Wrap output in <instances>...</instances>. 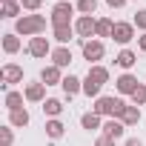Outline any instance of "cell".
I'll list each match as a JSON object with an SVG mask.
<instances>
[{
  "instance_id": "cell-15",
  "label": "cell",
  "mask_w": 146,
  "mask_h": 146,
  "mask_svg": "<svg viewBox=\"0 0 146 146\" xmlns=\"http://www.w3.org/2000/svg\"><path fill=\"white\" fill-rule=\"evenodd\" d=\"M75 35H78V32H75V26H54V29H52V37H54L60 46H66Z\"/></svg>"
},
{
  "instance_id": "cell-22",
  "label": "cell",
  "mask_w": 146,
  "mask_h": 146,
  "mask_svg": "<svg viewBox=\"0 0 146 146\" xmlns=\"http://www.w3.org/2000/svg\"><path fill=\"white\" fill-rule=\"evenodd\" d=\"M115 63H117L120 69H132V66L137 63V57H135V52H132V49H123V52L115 57Z\"/></svg>"
},
{
  "instance_id": "cell-11",
  "label": "cell",
  "mask_w": 146,
  "mask_h": 146,
  "mask_svg": "<svg viewBox=\"0 0 146 146\" xmlns=\"http://www.w3.org/2000/svg\"><path fill=\"white\" fill-rule=\"evenodd\" d=\"M123 132H126V126H123V120H117V117H109V120L103 123V135L112 137V140H120Z\"/></svg>"
},
{
  "instance_id": "cell-23",
  "label": "cell",
  "mask_w": 146,
  "mask_h": 146,
  "mask_svg": "<svg viewBox=\"0 0 146 146\" xmlns=\"http://www.w3.org/2000/svg\"><path fill=\"white\" fill-rule=\"evenodd\" d=\"M23 98H26L23 92H15V89H12V92H6V109H9V112L23 109Z\"/></svg>"
},
{
  "instance_id": "cell-32",
  "label": "cell",
  "mask_w": 146,
  "mask_h": 146,
  "mask_svg": "<svg viewBox=\"0 0 146 146\" xmlns=\"http://www.w3.org/2000/svg\"><path fill=\"white\" fill-rule=\"evenodd\" d=\"M20 6H23L26 12H37V9L43 6V0H20Z\"/></svg>"
},
{
  "instance_id": "cell-2",
  "label": "cell",
  "mask_w": 146,
  "mask_h": 146,
  "mask_svg": "<svg viewBox=\"0 0 146 146\" xmlns=\"http://www.w3.org/2000/svg\"><path fill=\"white\" fill-rule=\"evenodd\" d=\"M123 109H126V103L120 98H106V95H100L95 100V106H92V112H98L100 117H117V120H120Z\"/></svg>"
},
{
  "instance_id": "cell-3",
  "label": "cell",
  "mask_w": 146,
  "mask_h": 146,
  "mask_svg": "<svg viewBox=\"0 0 146 146\" xmlns=\"http://www.w3.org/2000/svg\"><path fill=\"white\" fill-rule=\"evenodd\" d=\"M72 15H75V6H72L69 0L54 3V6H52V15H49L52 29H54V26H75V23H72Z\"/></svg>"
},
{
  "instance_id": "cell-19",
  "label": "cell",
  "mask_w": 146,
  "mask_h": 146,
  "mask_svg": "<svg viewBox=\"0 0 146 146\" xmlns=\"http://www.w3.org/2000/svg\"><path fill=\"white\" fill-rule=\"evenodd\" d=\"M3 52H6V54H15V52H20V35H15V32L3 35Z\"/></svg>"
},
{
  "instance_id": "cell-34",
  "label": "cell",
  "mask_w": 146,
  "mask_h": 146,
  "mask_svg": "<svg viewBox=\"0 0 146 146\" xmlns=\"http://www.w3.org/2000/svg\"><path fill=\"white\" fill-rule=\"evenodd\" d=\"M137 46H140V52H143V54H146V32H143V35H140V37H137Z\"/></svg>"
},
{
  "instance_id": "cell-8",
  "label": "cell",
  "mask_w": 146,
  "mask_h": 146,
  "mask_svg": "<svg viewBox=\"0 0 146 146\" xmlns=\"http://www.w3.org/2000/svg\"><path fill=\"white\" fill-rule=\"evenodd\" d=\"M0 80H6L9 86H12V83H20V80H23V69H20L17 63H6L3 69H0Z\"/></svg>"
},
{
  "instance_id": "cell-5",
  "label": "cell",
  "mask_w": 146,
  "mask_h": 146,
  "mask_svg": "<svg viewBox=\"0 0 146 146\" xmlns=\"http://www.w3.org/2000/svg\"><path fill=\"white\" fill-rule=\"evenodd\" d=\"M26 52H29L32 57H46V54H52L54 49H52V43H49V37H43V35H37V37H32V40H29V46H26Z\"/></svg>"
},
{
  "instance_id": "cell-36",
  "label": "cell",
  "mask_w": 146,
  "mask_h": 146,
  "mask_svg": "<svg viewBox=\"0 0 146 146\" xmlns=\"http://www.w3.org/2000/svg\"><path fill=\"white\" fill-rule=\"evenodd\" d=\"M126 146H143V143H140L137 137H129V140H126Z\"/></svg>"
},
{
  "instance_id": "cell-10",
  "label": "cell",
  "mask_w": 146,
  "mask_h": 146,
  "mask_svg": "<svg viewBox=\"0 0 146 146\" xmlns=\"http://www.w3.org/2000/svg\"><path fill=\"white\" fill-rule=\"evenodd\" d=\"M23 95H26V100H32V103H43V100H46V83H26Z\"/></svg>"
},
{
  "instance_id": "cell-29",
  "label": "cell",
  "mask_w": 146,
  "mask_h": 146,
  "mask_svg": "<svg viewBox=\"0 0 146 146\" xmlns=\"http://www.w3.org/2000/svg\"><path fill=\"white\" fill-rule=\"evenodd\" d=\"M132 103H135V106H146V86H143V83L132 92Z\"/></svg>"
},
{
  "instance_id": "cell-21",
  "label": "cell",
  "mask_w": 146,
  "mask_h": 146,
  "mask_svg": "<svg viewBox=\"0 0 146 146\" xmlns=\"http://www.w3.org/2000/svg\"><path fill=\"white\" fill-rule=\"evenodd\" d=\"M120 120H123V126H137L140 123V109L137 106H126L123 115H120Z\"/></svg>"
},
{
  "instance_id": "cell-16",
  "label": "cell",
  "mask_w": 146,
  "mask_h": 146,
  "mask_svg": "<svg viewBox=\"0 0 146 146\" xmlns=\"http://www.w3.org/2000/svg\"><path fill=\"white\" fill-rule=\"evenodd\" d=\"M29 112L26 109H15V112H9V126H15V129H23V126H29Z\"/></svg>"
},
{
  "instance_id": "cell-24",
  "label": "cell",
  "mask_w": 146,
  "mask_h": 146,
  "mask_svg": "<svg viewBox=\"0 0 146 146\" xmlns=\"http://www.w3.org/2000/svg\"><path fill=\"white\" fill-rule=\"evenodd\" d=\"M63 132H66V126L57 120V117H52V120H46V135L52 137V140H57V137H63Z\"/></svg>"
},
{
  "instance_id": "cell-4",
  "label": "cell",
  "mask_w": 146,
  "mask_h": 146,
  "mask_svg": "<svg viewBox=\"0 0 146 146\" xmlns=\"http://www.w3.org/2000/svg\"><path fill=\"white\" fill-rule=\"evenodd\" d=\"M95 29H98V20H95L92 15H80V17L75 20V32H78L80 40H92V37H95Z\"/></svg>"
},
{
  "instance_id": "cell-1",
  "label": "cell",
  "mask_w": 146,
  "mask_h": 146,
  "mask_svg": "<svg viewBox=\"0 0 146 146\" xmlns=\"http://www.w3.org/2000/svg\"><path fill=\"white\" fill-rule=\"evenodd\" d=\"M43 32H46V17L43 15H23L15 23V35H23V37H37Z\"/></svg>"
},
{
  "instance_id": "cell-25",
  "label": "cell",
  "mask_w": 146,
  "mask_h": 146,
  "mask_svg": "<svg viewBox=\"0 0 146 146\" xmlns=\"http://www.w3.org/2000/svg\"><path fill=\"white\" fill-rule=\"evenodd\" d=\"M112 29H115V23L109 17H100L98 20V29H95V37H112Z\"/></svg>"
},
{
  "instance_id": "cell-30",
  "label": "cell",
  "mask_w": 146,
  "mask_h": 146,
  "mask_svg": "<svg viewBox=\"0 0 146 146\" xmlns=\"http://www.w3.org/2000/svg\"><path fill=\"white\" fill-rule=\"evenodd\" d=\"M20 12H23L20 3H3V17H17Z\"/></svg>"
},
{
  "instance_id": "cell-12",
  "label": "cell",
  "mask_w": 146,
  "mask_h": 146,
  "mask_svg": "<svg viewBox=\"0 0 146 146\" xmlns=\"http://www.w3.org/2000/svg\"><path fill=\"white\" fill-rule=\"evenodd\" d=\"M40 83H46V86H60V83H63L60 69H57V66H43V72H40Z\"/></svg>"
},
{
  "instance_id": "cell-7",
  "label": "cell",
  "mask_w": 146,
  "mask_h": 146,
  "mask_svg": "<svg viewBox=\"0 0 146 146\" xmlns=\"http://www.w3.org/2000/svg\"><path fill=\"white\" fill-rule=\"evenodd\" d=\"M103 52H106V49H103V43H100L98 37L83 40V57H86L89 63H92V60H100V57H103Z\"/></svg>"
},
{
  "instance_id": "cell-33",
  "label": "cell",
  "mask_w": 146,
  "mask_h": 146,
  "mask_svg": "<svg viewBox=\"0 0 146 146\" xmlns=\"http://www.w3.org/2000/svg\"><path fill=\"white\" fill-rule=\"evenodd\" d=\"M95 146H115V140H112V137H106V135H100V137L95 140Z\"/></svg>"
},
{
  "instance_id": "cell-37",
  "label": "cell",
  "mask_w": 146,
  "mask_h": 146,
  "mask_svg": "<svg viewBox=\"0 0 146 146\" xmlns=\"http://www.w3.org/2000/svg\"><path fill=\"white\" fill-rule=\"evenodd\" d=\"M3 3H20V0H3Z\"/></svg>"
},
{
  "instance_id": "cell-27",
  "label": "cell",
  "mask_w": 146,
  "mask_h": 146,
  "mask_svg": "<svg viewBox=\"0 0 146 146\" xmlns=\"http://www.w3.org/2000/svg\"><path fill=\"white\" fill-rule=\"evenodd\" d=\"M78 12L80 15H95L98 12V0H78Z\"/></svg>"
},
{
  "instance_id": "cell-9",
  "label": "cell",
  "mask_w": 146,
  "mask_h": 146,
  "mask_svg": "<svg viewBox=\"0 0 146 146\" xmlns=\"http://www.w3.org/2000/svg\"><path fill=\"white\" fill-rule=\"evenodd\" d=\"M115 86H117V92H120V95H129V98H132V92H135L140 83H137V78H135V75H129V72H126V75H120V78L115 80Z\"/></svg>"
},
{
  "instance_id": "cell-31",
  "label": "cell",
  "mask_w": 146,
  "mask_h": 146,
  "mask_svg": "<svg viewBox=\"0 0 146 146\" xmlns=\"http://www.w3.org/2000/svg\"><path fill=\"white\" fill-rule=\"evenodd\" d=\"M135 29H140V32H146V9H140V12L135 15Z\"/></svg>"
},
{
  "instance_id": "cell-18",
  "label": "cell",
  "mask_w": 146,
  "mask_h": 146,
  "mask_svg": "<svg viewBox=\"0 0 146 146\" xmlns=\"http://www.w3.org/2000/svg\"><path fill=\"white\" fill-rule=\"evenodd\" d=\"M80 126L89 129V132H92V129H103V117H100L98 112H86V115L80 117Z\"/></svg>"
},
{
  "instance_id": "cell-20",
  "label": "cell",
  "mask_w": 146,
  "mask_h": 146,
  "mask_svg": "<svg viewBox=\"0 0 146 146\" xmlns=\"http://www.w3.org/2000/svg\"><path fill=\"white\" fill-rule=\"evenodd\" d=\"M60 112H63V103H60L57 98H46V100H43V115H49V120L57 117Z\"/></svg>"
},
{
  "instance_id": "cell-13",
  "label": "cell",
  "mask_w": 146,
  "mask_h": 146,
  "mask_svg": "<svg viewBox=\"0 0 146 146\" xmlns=\"http://www.w3.org/2000/svg\"><path fill=\"white\" fill-rule=\"evenodd\" d=\"M72 60H75V57H72V49H66V46H57L52 52V66H57V69H66Z\"/></svg>"
},
{
  "instance_id": "cell-26",
  "label": "cell",
  "mask_w": 146,
  "mask_h": 146,
  "mask_svg": "<svg viewBox=\"0 0 146 146\" xmlns=\"http://www.w3.org/2000/svg\"><path fill=\"white\" fill-rule=\"evenodd\" d=\"M12 129H15V126H9V123L0 126V146H12V143H15V132H12Z\"/></svg>"
},
{
  "instance_id": "cell-28",
  "label": "cell",
  "mask_w": 146,
  "mask_h": 146,
  "mask_svg": "<svg viewBox=\"0 0 146 146\" xmlns=\"http://www.w3.org/2000/svg\"><path fill=\"white\" fill-rule=\"evenodd\" d=\"M83 95H89V98H95V100H98V98H100V86H98L95 80H89V78H86V80H83Z\"/></svg>"
},
{
  "instance_id": "cell-35",
  "label": "cell",
  "mask_w": 146,
  "mask_h": 146,
  "mask_svg": "<svg viewBox=\"0 0 146 146\" xmlns=\"http://www.w3.org/2000/svg\"><path fill=\"white\" fill-rule=\"evenodd\" d=\"M106 3H109V6H112V9H120V6H123V3H126V0H106Z\"/></svg>"
},
{
  "instance_id": "cell-17",
  "label": "cell",
  "mask_w": 146,
  "mask_h": 146,
  "mask_svg": "<svg viewBox=\"0 0 146 146\" xmlns=\"http://www.w3.org/2000/svg\"><path fill=\"white\" fill-rule=\"evenodd\" d=\"M89 80H95L98 86H103V83H109V69L106 66H89V75H86Z\"/></svg>"
},
{
  "instance_id": "cell-6",
  "label": "cell",
  "mask_w": 146,
  "mask_h": 146,
  "mask_svg": "<svg viewBox=\"0 0 146 146\" xmlns=\"http://www.w3.org/2000/svg\"><path fill=\"white\" fill-rule=\"evenodd\" d=\"M112 40L115 43H120V46H126L129 40H135V23H115V29H112Z\"/></svg>"
},
{
  "instance_id": "cell-14",
  "label": "cell",
  "mask_w": 146,
  "mask_h": 146,
  "mask_svg": "<svg viewBox=\"0 0 146 146\" xmlns=\"http://www.w3.org/2000/svg\"><path fill=\"white\" fill-rule=\"evenodd\" d=\"M60 86H63L66 98H75V95H80V92H83V80H80V78H75V75H66Z\"/></svg>"
}]
</instances>
